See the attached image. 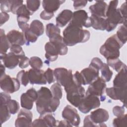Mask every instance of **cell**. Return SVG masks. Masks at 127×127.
I'll return each instance as SVG.
<instances>
[{
  "label": "cell",
  "mask_w": 127,
  "mask_h": 127,
  "mask_svg": "<svg viewBox=\"0 0 127 127\" xmlns=\"http://www.w3.org/2000/svg\"><path fill=\"white\" fill-rule=\"evenodd\" d=\"M64 1L61 0H44L42 1V6L44 10L54 13Z\"/></svg>",
  "instance_id": "obj_25"
},
{
  "label": "cell",
  "mask_w": 127,
  "mask_h": 127,
  "mask_svg": "<svg viewBox=\"0 0 127 127\" xmlns=\"http://www.w3.org/2000/svg\"><path fill=\"white\" fill-rule=\"evenodd\" d=\"M55 79L57 83L67 88L73 82V74L71 69L67 70L64 67H57L54 70Z\"/></svg>",
  "instance_id": "obj_6"
},
{
  "label": "cell",
  "mask_w": 127,
  "mask_h": 127,
  "mask_svg": "<svg viewBox=\"0 0 127 127\" xmlns=\"http://www.w3.org/2000/svg\"><path fill=\"white\" fill-rule=\"evenodd\" d=\"M127 88L117 87H112L106 88V93L108 96L114 100H120L126 107Z\"/></svg>",
  "instance_id": "obj_13"
},
{
  "label": "cell",
  "mask_w": 127,
  "mask_h": 127,
  "mask_svg": "<svg viewBox=\"0 0 127 127\" xmlns=\"http://www.w3.org/2000/svg\"><path fill=\"white\" fill-rule=\"evenodd\" d=\"M50 90L54 97L60 100L62 98L63 90L61 87V85L60 84L57 82L54 83L51 86Z\"/></svg>",
  "instance_id": "obj_36"
},
{
  "label": "cell",
  "mask_w": 127,
  "mask_h": 127,
  "mask_svg": "<svg viewBox=\"0 0 127 127\" xmlns=\"http://www.w3.org/2000/svg\"><path fill=\"white\" fill-rule=\"evenodd\" d=\"M6 105L11 114H15L19 111V104L18 102L15 100L11 99Z\"/></svg>",
  "instance_id": "obj_40"
},
{
  "label": "cell",
  "mask_w": 127,
  "mask_h": 127,
  "mask_svg": "<svg viewBox=\"0 0 127 127\" xmlns=\"http://www.w3.org/2000/svg\"><path fill=\"white\" fill-rule=\"evenodd\" d=\"M11 114L6 104L0 105V123L2 125L10 118Z\"/></svg>",
  "instance_id": "obj_34"
},
{
  "label": "cell",
  "mask_w": 127,
  "mask_h": 127,
  "mask_svg": "<svg viewBox=\"0 0 127 127\" xmlns=\"http://www.w3.org/2000/svg\"><path fill=\"white\" fill-rule=\"evenodd\" d=\"M103 64V63L101 60L100 59L97 57H95L92 59L89 65L93 66L94 67L97 68L99 70L102 67Z\"/></svg>",
  "instance_id": "obj_47"
},
{
  "label": "cell",
  "mask_w": 127,
  "mask_h": 127,
  "mask_svg": "<svg viewBox=\"0 0 127 127\" xmlns=\"http://www.w3.org/2000/svg\"><path fill=\"white\" fill-rule=\"evenodd\" d=\"M64 90L66 93L67 100L74 107H78L85 96L84 88L78 84L73 79V82L65 88Z\"/></svg>",
  "instance_id": "obj_5"
},
{
  "label": "cell",
  "mask_w": 127,
  "mask_h": 127,
  "mask_svg": "<svg viewBox=\"0 0 127 127\" xmlns=\"http://www.w3.org/2000/svg\"><path fill=\"white\" fill-rule=\"evenodd\" d=\"M46 33L49 39L61 33L60 28L52 23H49L46 26Z\"/></svg>",
  "instance_id": "obj_29"
},
{
  "label": "cell",
  "mask_w": 127,
  "mask_h": 127,
  "mask_svg": "<svg viewBox=\"0 0 127 127\" xmlns=\"http://www.w3.org/2000/svg\"><path fill=\"white\" fill-rule=\"evenodd\" d=\"M33 114L26 109H21L17 115L15 121V126L16 127H32Z\"/></svg>",
  "instance_id": "obj_15"
},
{
  "label": "cell",
  "mask_w": 127,
  "mask_h": 127,
  "mask_svg": "<svg viewBox=\"0 0 127 127\" xmlns=\"http://www.w3.org/2000/svg\"><path fill=\"white\" fill-rule=\"evenodd\" d=\"M24 34L25 40V44L26 45H29L30 43H34L38 39V36H37L35 34L32 33L30 30L29 28L25 31L24 32H22Z\"/></svg>",
  "instance_id": "obj_38"
},
{
  "label": "cell",
  "mask_w": 127,
  "mask_h": 127,
  "mask_svg": "<svg viewBox=\"0 0 127 127\" xmlns=\"http://www.w3.org/2000/svg\"><path fill=\"white\" fill-rule=\"evenodd\" d=\"M91 21V26L96 30H105L107 27L106 18L101 17L91 14L90 17Z\"/></svg>",
  "instance_id": "obj_26"
},
{
  "label": "cell",
  "mask_w": 127,
  "mask_h": 127,
  "mask_svg": "<svg viewBox=\"0 0 127 127\" xmlns=\"http://www.w3.org/2000/svg\"><path fill=\"white\" fill-rule=\"evenodd\" d=\"M0 105L6 104L11 100V96H10L9 93L5 92H1L0 93Z\"/></svg>",
  "instance_id": "obj_50"
},
{
  "label": "cell",
  "mask_w": 127,
  "mask_h": 127,
  "mask_svg": "<svg viewBox=\"0 0 127 127\" xmlns=\"http://www.w3.org/2000/svg\"><path fill=\"white\" fill-rule=\"evenodd\" d=\"M46 51L45 58L49 62H54L57 60L59 55V52L55 45L50 41L48 42L45 45Z\"/></svg>",
  "instance_id": "obj_24"
},
{
  "label": "cell",
  "mask_w": 127,
  "mask_h": 127,
  "mask_svg": "<svg viewBox=\"0 0 127 127\" xmlns=\"http://www.w3.org/2000/svg\"><path fill=\"white\" fill-rule=\"evenodd\" d=\"M100 105V100L98 96L88 94L85 95L78 108L81 113L86 114L91 110L99 107Z\"/></svg>",
  "instance_id": "obj_8"
},
{
  "label": "cell",
  "mask_w": 127,
  "mask_h": 127,
  "mask_svg": "<svg viewBox=\"0 0 127 127\" xmlns=\"http://www.w3.org/2000/svg\"><path fill=\"white\" fill-rule=\"evenodd\" d=\"M120 11L124 17V18L126 20H127V4H126V2H125L123 3L122 5L121 6L120 8H119Z\"/></svg>",
  "instance_id": "obj_56"
},
{
  "label": "cell",
  "mask_w": 127,
  "mask_h": 127,
  "mask_svg": "<svg viewBox=\"0 0 127 127\" xmlns=\"http://www.w3.org/2000/svg\"><path fill=\"white\" fill-rule=\"evenodd\" d=\"M40 0H27L26 6L32 15L37 11L40 6Z\"/></svg>",
  "instance_id": "obj_37"
},
{
  "label": "cell",
  "mask_w": 127,
  "mask_h": 127,
  "mask_svg": "<svg viewBox=\"0 0 127 127\" xmlns=\"http://www.w3.org/2000/svg\"><path fill=\"white\" fill-rule=\"evenodd\" d=\"M119 1L112 0L108 5L106 13L107 27L106 30L109 32L113 31L119 24H127V20L122 15L119 8H117Z\"/></svg>",
  "instance_id": "obj_3"
},
{
  "label": "cell",
  "mask_w": 127,
  "mask_h": 127,
  "mask_svg": "<svg viewBox=\"0 0 127 127\" xmlns=\"http://www.w3.org/2000/svg\"><path fill=\"white\" fill-rule=\"evenodd\" d=\"M127 115L124 114L123 116L115 118L113 121V126L115 127H124L126 126Z\"/></svg>",
  "instance_id": "obj_41"
},
{
  "label": "cell",
  "mask_w": 127,
  "mask_h": 127,
  "mask_svg": "<svg viewBox=\"0 0 127 127\" xmlns=\"http://www.w3.org/2000/svg\"><path fill=\"white\" fill-rule=\"evenodd\" d=\"M101 77L105 80V81L109 82L112 78L113 73V71L110 70L109 66L106 64L103 63L102 67L101 68Z\"/></svg>",
  "instance_id": "obj_31"
},
{
  "label": "cell",
  "mask_w": 127,
  "mask_h": 127,
  "mask_svg": "<svg viewBox=\"0 0 127 127\" xmlns=\"http://www.w3.org/2000/svg\"><path fill=\"white\" fill-rule=\"evenodd\" d=\"M50 41L53 43L58 50L60 55H65L67 53L68 48L64 41L63 37L60 35H57L50 39Z\"/></svg>",
  "instance_id": "obj_23"
},
{
  "label": "cell",
  "mask_w": 127,
  "mask_h": 127,
  "mask_svg": "<svg viewBox=\"0 0 127 127\" xmlns=\"http://www.w3.org/2000/svg\"><path fill=\"white\" fill-rule=\"evenodd\" d=\"M87 0H74L73 1V7L75 9H79L84 7L87 3Z\"/></svg>",
  "instance_id": "obj_51"
},
{
  "label": "cell",
  "mask_w": 127,
  "mask_h": 127,
  "mask_svg": "<svg viewBox=\"0 0 127 127\" xmlns=\"http://www.w3.org/2000/svg\"><path fill=\"white\" fill-rule=\"evenodd\" d=\"M44 76L48 84H51L54 82L55 78L54 73V70L50 68H48L44 71Z\"/></svg>",
  "instance_id": "obj_44"
},
{
  "label": "cell",
  "mask_w": 127,
  "mask_h": 127,
  "mask_svg": "<svg viewBox=\"0 0 127 127\" xmlns=\"http://www.w3.org/2000/svg\"><path fill=\"white\" fill-rule=\"evenodd\" d=\"M64 41L67 46H73L79 43L88 41L90 32L82 28L69 23L63 32Z\"/></svg>",
  "instance_id": "obj_2"
},
{
  "label": "cell",
  "mask_w": 127,
  "mask_h": 127,
  "mask_svg": "<svg viewBox=\"0 0 127 127\" xmlns=\"http://www.w3.org/2000/svg\"><path fill=\"white\" fill-rule=\"evenodd\" d=\"M11 2L10 0H4L0 1V10L1 12H10Z\"/></svg>",
  "instance_id": "obj_46"
},
{
  "label": "cell",
  "mask_w": 127,
  "mask_h": 127,
  "mask_svg": "<svg viewBox=\"0 0 127 127\" xmlns=\"http://www.w3.org/2000/svg\"><path fill=\"white\" fill-rule=\"evenodd\" d=\"M99 70L89 65L88 67L84 68L80 71L83 79V85L90 84L99 77Z\"/></svg>",
  "instance_id": "obj_16"
},
{
  "label": "cell",
  "mask_w": 127,
  "mask_h": 127,
  "mask_svg": "<svg viewBox=\"0 0 127 127\" xmlns=\"http://www.w3.org/2000/svg\"><path fill=\"white\" fill-rule=\"evenodd\" d=\"M29 64L32 68L40 69L43 66V63L41 58L38 57H32L30 58Z\"/></svg>",
  "instance_id": "obj_39"
},
{
  "label": "cell",
  "mask_w": 127,
  "mask_h": 127,
  "mask_svg": "<svg viewBox=\"0 0 127 127\" xmlns=\"http://www.w3.org/2000/svg\"><path fill=\"white\" fill-rule=\"evenodd\" d=\"M108 5L104 1H96V2L89 6V10L92 15L106 18V13Z\"/></svg>",
  "instance_id": "obj_19"
},
{
  "label": "cell",
  "mask_w": 127,
  "mask_h": 127,
  "mask_svg": "<svg viewBox=\"0 0 127 127\" xmlns=\"http://www.w3.org/2000/svg\"><path fill=\"white\" fill-rule=\"evenodd\" d=\"M29 61L30 59L25 56H22L20 58L19 60V63L18 64L19 67L21 68H25L29 66Z\"/></svg>",
  "instance_id": "obj_49"
},
{
  "label": "cell",
  "mask_w": 127,
  "mask_h": 127,
  "mask_svg": "<svg viewBox=\"0 0 127 127\" xmlns=\"http://www.w3.org/2000/svg\"><path fill=\"white\" fill-rule=\"evenodd\" d=\"M16 14L17 16L24 17H30V15H32L25 4H22L19 7L16 11Z\"/></svg>",
  "instance_id": "obj_42"
},
{
  "label": "cell",
  "mask_w": 127,
  "mask_h": 127,
  "mask_svg": "<svg viewBox=\"0 0 127 127\" xmlns=\"http://www.w3.org/2000/svg\"><path fill=\"white\" fill-rule=\"evenodd\" d=\"M0 88L7 93H13L17 91L20 87L19 80L14 77H11L6 74L0 77Z\"/></svg>",
  "instance_id": "obj_7"
},
{
  "label": "cell",
  "mask_w": 127,
  "mask_h": 127,
  "mask_svg": "<svg viewBox=\"0 0 127 127\" xmlns=\"http://www.w3.org/2000/svg\"><path fill=\"white\" fill-rule=\"evenodd\" d=\"M0 53H6L9 48H10L11 44L9 42L6 35L5 34L4 31L2 29L0 30Z\"/></svg>",
  "instance_id": "obj_28"
},
{
  "label": "cell",
  "mask_w": 127,
  "mask_h": 127,
  "mask_svg": "<svg viewBox=\"0 0 127 127\" xmlns=\"http://www.w3.org/2000/svg\"><path fill=\"white\" fill-rule=\"evenodd\" d=\"M10 12L13 14H16L17 9L21 5L23 4V1L20 0H10Z\"/></svg>",
  "instance_id": "obj_45"
},
{
  "label": "cell",
  "mask_w": 127,
  "mask_h": 127,
  "mask_svg": "<svg viewBox=\"0 0 127 127\" xmlns=\"http://www.w3.org/2000/svg\"><path fill=\"white\" fill-rule=\"evenodd\" d=\"M18 25L19 28L22 30V32H25L29 28V25L26 22H18Z\"/></svg>",
  "instance_id": "obj_58"
},
{
  "label": "cell",
  "mask_w": 127,
  "mask_h": 127,
  "mask_svg": "<svg viewBox=\"0 0 127 127\" xmlns=\"http://www.w3.org/2000/svg\"><path fill=\"white\" fill-rule=\"evenodd\" d=\"M107 64L118 72L126 66L119 58L108 59L107 60Z\"/></svg>",
  "instance_id": "obj_30"
},
{
  "label": "cell",
  "mask_w": 127,
  "mask_h": 127,
  "mask_svg": "<svg viewBox=\"0 0 127 127\" xmlns=\"http://www.w3.org/2000/svg\"><path fill=\"white\" fill-rule=\"evenodd\" d=\"M83 126L85 127H97L96 125L90 119L89 115H87L85 117L83 121Z\"/></svg>",
  "instance_id": "obj_54"
},
{
  "label": "cell",
  "mask_w": 127,
  "mask_h": 127,
  "mask_svg": "<svg viewBox=\"0 0 127 127\" xmlns=\"http://www.w3.org/2000/svg\"><path fill=\"white\" fill-rule=\"evenodd\" d=\"M58 127H71L72 126L66 120H62L60 121H57V125Z\"/></svg>",
  "instance_id": "obj_57"
},
{
  "label": "cell",
  "mask_w": 127,
  "mask_h": 127,
  "mask_svg": "<svg viewBox=\"0 0 127 127\" xmlns=\"http://www.w3.org/2000/svg\"><path fill=\"white\" fill-rule=\"evenodd\" d=\"M5 66L2 64L1 62H0V76H2L4 74H5Z\"/></svg>",
  "instance_id": "obj_59"
},
{
  "label": "cell",
  "mask_w": 127,
  "mask_h": 127,
  "mask_svg": "<svg viewBox=\"0 0 127 127\" xmlns=\"http://www.w3.org/2000/svg\"><path fill=\"white\" fill-rule=\"evenodd\" d=\"M125 108L124 106H116L113 108V114L117 117H121L125 114Z\"/></svg>",
  "instance_id": "obj_48"
},
{
  "label": "cell",
  "mask_w": 127,
  "mask_h": 127,
  "mask_svg": "<svg viewBox=\"0 0 127 127\" xmlns=\"http://www.w3.org/2000/svg\"><path fill=\"white\" fill-rule=\"evenodd\" d=\"M106 87V84L105 80L101 77H98L95 80L90 84L85 92V95L90 94L97 96H100L101 101H104L102 98Z\"/></svg>",
  "instance_id": "obj_10"
},
{
  "label": "cell",
  "mask_w": 127,
  "mask_h": 127,
  "mask_svg": "<svg viewBox=\"0 0 127 127\" xmlns=\"http://www.w3.org/2000/svg\"><path fill=\"white\" fill-rule=\"evenodd\" d=\"M123 45L116 34H114L109 37L101 46L99 52L107 60L118 58L120 55V49Z\"/></svg>",
  "instance_id": "obj_4"
},
{
  "label": "cell",
  "mask_w": 127,
  "mask_h": 127,
  "mask_svg": "<svg viewBox=\"0 0 127 127\" xmlns=\"http://www.w3.org/2000/svg\"><path fill=\"white\" fill-rule=\"evenodd\" d=\"M29 30L37 36L39 37L44 33V25L40 20L37 19L34 20L31 22L29 25Z\"/></svg>",
  "instance_id": "obj_27"
},
{
  "label": "cell",
  "mask_w": 127,
  "mask_h": 127,
  "mask_svg": "<svg viewBox=\"0 0 127 127\" xmlns=\"http://www.w3.org/2000/svg\"><path fill=\"white\" fill-rule=\"evenodd\" d=\"M16 78L19 80L20 84L24 86H27L29 82L28 71L24 70L19 71L17 74Z\"/></svg>",
  "instance_id": "obj_35"
},
{
  "label": "cell",
  "mask_w": 127,
  "mask_h": 127,
  "mask_svg": "<svg viewBox=\"0 0 127 127\" xmlns=\"http://www.w3.org/2000/svg\"><path fill=\"white\" fill-rule=\"evenodd\" d=\"M38 98L37 91L34 88H31L26 91L25 93L21 94L20 97V105L23 108L31 110L33 107L34 102Z\"/></svg>",
  "instance_id": "obj_11"
},
{
  "label": "cell",
  "mask_w": 127,
  "mask_h": 127,
  "mask_svg": "<svg viewBox=\"0 0 127 127\" xmlns=\"http://www.w3.org/2000/svg\"><path fill=\"white\" fill-rule=\"evenodd\" d=\"M37 93L38 98L35 102L38 113L41 115L55 112L60 104V99L54 97L51 90L46 87H41Z\"/></svg>",
  "instance_id": "obj_1"
},
{
  "label": "cell",
  "mask_w": 127,
  "mask_h": 127,
  "mask_svg": "<svg viewBox=\"0 0 127 127\" xmlns=\"http://www.w3.org/2000/svg\"><path fill=\"white\" fill-rule=\"evenodd\" d=\"M62 117L68 121L72 126H78L80 123V118L77 110L70 105H66L63 110Z\"/></svg>",
  "instance_id": "obj_12"
},
{
  "label": "cell",
  "mask_w": 127,
  "mask_h": 127,
  "mask_svg": "<svg viewBox=\"0 0 127 127\" xmlns=\"http://www.w3.org/2000/svg\"><path fill=\"white\" fill-rule=\"evenodd\" d=\"M73 12L69 9L62 10L56 18V25L59 27H63L68 22L70 21L72 17Z\"/></svg>",
  "instance_id": "obj_21"
},
{
  "label": "cell",
  "mask_w": 127,
  "mask_h": 127,
  "mask_svg": "<svg viewBox=\"0 0 127 127\" xmlns=\"http://www.w3.org/2000/svg\"><path fill=\"white\" fill-rule=\"evenodd\" d=\"M69 23L81 28L83 26L86 28L91 27L90 17L88 16L87 12L82 9L78 10L73 12L72 17Z\"/></svg>",
  "instance_id": "obj_9"
},
{
  "label": "cell",
  "mask_w": 127,
  "mask_h": 127,
  "mask_svg": "<svg viewBox=\"0 0 127 127\" xmlns=\"http://www.w3.org/2000/svg\"><path fill=\"white\" fill-rule=\"evenodd\" d=\"M32 127H47V125L44 120L42 118L39 117V119L35 120L32 122Z\"/></svg>",
  "instance_id": "obj_53"
},
{
  "label": "cell",
  "mask_w": 127,
  "mask_h": 127,
  "mask_svg": "<svg viewBox=\"0 0 127 127\" xmlns=\"http://www.w3.org/2000/svg\"><path fill=\"white\" fill-rule=\"evenodd\" d=\"M0 58L5 67L13 69L19 64L20 57L10 52L8 54L0 53Z\"/></svg>",
  "instance_id": "obj_17"
},
{
  "label": "cell",
  "mask_w": 127,
  "mask_h": 127,
  "mask_svg": "<svg viewBox=\"0 0 127 127\" xmlns=\"http://www.w3.org/2000/svg\"><path fill=\"white\" fill-rule=\"evenodd\" d=\"M9 18V15L6 12H1L0 13V25L2 26L5 22L7 21Z\"/></svg>",
  "instance_id": "obj_55"
},
{
  "label": "cell",
  "mask_w": 127,
  "mask_h": 127,
  "mask_svg": "<svg viewBox=\"0 0 127 127\" xmlns=\"http://www.w3.org/2000/svg\"><path fill=\"white\" fill-rule=\"evenodd\" d=\"M10 51L11 52L14 53L17 56H18L20 58L22 56H25V53L23 50L21 46L18 45H12L10 48Z\"/></svg>",
  "instance_id": "obj_43"
},
{
  "label": "cell",
  "mask_w": 127,
  "mask_h": 127,
  "mask_svg": "<svg viewBox=\"0 0 127 127\" xmlns=\"http://www.w3.org/2000/svg\"><path fill=\"white\" fill-rule=\"evenodd\" d=\"M40 117L42 118L44 120L47 127H54L57 125V121L55 119L52 114H51V113H47L41 115Z\"/></svg>",
  "instance_id": "obj_32"
},
{
  "label": "cell",
  "mask_w": 127,
  "mask_h": 127,
  "mask_svg": "<svg viewBox=\"0 0 127 127\" xmlns=\"http://www.w3.org/2000/svg\"><path fill=\"white\" fill-rule=\"evenodd\" d=\"M6 36L11 45H18L22 46L25 44V40L23 33L18 30H10L7 33Z\"/></svg>",
  "instance_id": "obj_20"
},
{
  "label": "cell",
  "mask_w": 127,
  "mask_h": 127,
  "mask_svg": "<svg viewBox=\"0 0 127 127\" xmlns=\"http://www.w3.org/2000/svg\"><path fill=\"white\" fill-rule=\"evenodd\" d=\"M127 65L123 68L116 75L113 80L114 87L127 88Z\"/></svg>",
  "instance_id": "obj_22"
},
{
  "label": "cell",
  "mask_w": 127,
  "mask_h": 127,
  "mask_svg": "<svg viewBox=\"0 0 127 127\" xmlns=\"http://www.w3.org/2000/svg\"><path fill=\"white\" fill-rule=\"evenodd\" d=\"M29 82L31 84H46L47 83L43 70L31 68L28 71Z\"/></svg>",
  "instance_id": "obj_18"
},
{
  "label": "cell",
  "mask_w": 127,
  "mask_h": 127,
  "mask_svg": "<svg viewBox=\"0 0 127 127\" xmlns=\"http://www.w3.org/2000/svg\"><path fill=\"white\" fill-rule=\"evenodd\" d=\"M119 40L124 45L127 40V30L126 24L120 26L116 34Z\"/></svg>",
  "instance_id": "obj_33"
},
{
  "label": "cell",
  "mask_w": 127,
  "mask_h": 127,
  "mask_svg": "<svg viewBox=\"0 0 127 127\" xmlns=\"http://www.w3.org/2000/svg\"><path fill=\"white\" fill-rule=\"evenodd\" d=\"M54 16V13H51L47 12L45 10H43L40 13V18L45 20H49L53 17Z\"/></svg>",
  "instance_id": "obj_52"
},
{
  "label": "cell",
  "mask_w": 127,
  "mask_h": 127,
  "mask_svg": "<svg viewBox=\"0 0 127 127\" xmlns=\"http://www.w3.org/2000/svg\"><path fill=\"white\" fill-rule=\"evenodd\" d=\"M89 116L91 121L96 125L97 127H106L104 123L107 122L109 118L108 112L102 108H99L91 112Z\"/></svg>",
  "instance_id": "obj_14"
}]
</instances>
